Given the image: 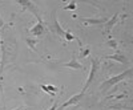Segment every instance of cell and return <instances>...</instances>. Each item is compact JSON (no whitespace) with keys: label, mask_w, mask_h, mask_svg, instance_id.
Wrapping results in <instances>:
<instances>
[{"label":"cell","mask_w":133,"mask_h":110,"mask_svg":"<svg viewBox=\"0 0 133 110\" xmlns=\"http://www.w3.org/2000/svg\"><path fill=\"white\" fill-rule=\"evenodd\" d=\"M132 68H128L127 70H124L121 74H117V76H113V77H110V78H108V80H105L101 85H100V90H103V92H105V90H108L109 87H112L113 85H116V84H118L120 81H123V80H125V78H128V77H130L132 76Z\"/></svg>","instance_id":"1"},{"label":"cell","mask_w":133,"mask_h":110,"mask_svg":"<svg viewBox=\"0 0 133 110\" xmlns=\"http://www.w3.org/2000/svg\"><path fill=\"white\" fill-rule=\"evenodd\" d=\"M98 65H100V61L97 60V58H92L91 60V70H89V74H88V78H87V81H85V85L83 86V93H85V90L88 89V87L91 86V84L93 82V80H95V76H96V73H97V70H98Z\"/></svg>","instance_id":"2"},{"label":"cell","mask_w":133,"mask_h":110,"mask_svg":"<svg viewBox=\"0 0 133 110\" xmlns=\"http://www.w3.org/2000/svg\"><path fill=\"white\" fill-rule=\"evenodd\" d=\"M17 3H19L21 7H23L24 9L29 11V12L37 19V23H43V19H41V15H40V11L37 9V7L33 4L32 2H29V0H17Z\"/></svg>","instance_id":"3"},{"label":"cell","mask_w":133,"mask_h":110,"mask_svg":"<svg viewBox=\"0 0 133 110\" xmlns=\"http://www.w3.org/2000/svg\"><path fill=\"white\" fill-rule=\"evenodd\" d=\"M56 8H55L53 11H52V13H51V29L55 32V33H57L61 39H64V36H65V29H63V27L60 25V23H59V20H57V16H56Z\"/></svg>","instance_id":"4"},{"label":"cell","mask_w":133,"mask_h":110,"mask_svg":"<svg viewBox=\"0 0 133 110\" xmlns=\"http://www.w3.org/2000/svg\"><path fill=\"white\" fill-rule=\"evenodd\" d=\"M84 97V93L83 92H80V93H77V94H75V96H72L69 100H66L65 102H63L61 104V106H59L57 107V110H64L65 107H68V106H72V105H76V104H79L80 102V100Z\"/></svg>","instance_id":"5"},{"label":"cell","mask_w":133,"mask_h":110,"mask_svg":"<svg viewBox=\"0 0 133 110\" xmlns=\"http://www.w3.org/2000/svg\"><path fill=\"white\" fill-rule=\"evenodd\" d=\"M61 67H65V68H71V69H77V70H83L84 69V65L83 64H80V61L77 60V57H76V54L75 53H72V58H71V61L69 62H65V64H61Z\"/></svg>","instance_id":"6"},{"label":"cell","mask_w":133,"mask_h":110,"mask_svg":"<svg viewBox=\"0 0 133 110\" xmlns=\"http://www.w3.org/2000/svg\"><path fill=\"white\" fill-rule=\"evenodd\" d=\"M108 17H101V19H91V17H80V21L85 24H91V25H103L107 23Z\"/></svg>","instance_id":"7"},{"label":"cell","mask_w":133,"mask_h":110,"mask_svg":"<svg viewBox=\"0 0 133 110\" xmlns=\"http://www.w3.org/2000/svg\"><path fill=\"white\" fill-rule=\"evenodd\" d=\"M107 60H115L117 62H121V64H129L128 58L125 57V54L124 53H121V52H116L115 54H109V56H105Z\"/></svg>","instance_id":"8"},{"label":"cell","mask_w":133,"mask_h":110,"mask_svg":"<svg viewBox=\"0 0 133 110\" xmlns=\"http://www.w3.org/2000/svg\"><path fill=\"white\" fill-rule=\"evenodd\" d=\"M117 20H118V13H115L110 19H108V20H107V23L104 24V25H105V33H107V35H109L110 32H112V28L116 25Z\"/></svg>","instance_id":"9"},{"label":"cell","mask_w":133,"mask_h":110,"mask_svg":"<svg viewBox=\"0 0 133 110\" xmlns=\"http://www.w3.org/2000/svg\"><path fill=\"white\" fill-rule=\"evenodd\" d=\"M29 33H31V36H33V37L41 36V35L44 33V25H43V23L35 24V25H33V27L29 29Z\"/></svg>","instance_id":"10"},{"label":"cell","mask_w":133,"mask_h":110,"mask_svg":"<svg viewBox=\"0 0 133 110\" xmlns=\"http://www.w3.org/2000/svg\"><path fill=\"white\" fill-rule=\"evenodd\" d=\"M41 89H43L44 92H48V93H49V96H55V92L57 90V87L51 86V85H48V86H45V85H41Z\"/></svg>","instance_id":"11"},{"label":"cell","mask_w":133,"mask_h":110,"mask_svg":"<svg viewBox=\"0 0 133 110\" xmlns=\"http://www.w3.org/2000/svg\"><path fill=\"white\" fill-rule=\"evenodd\" d=\"M27 45L32 49V50H35L36 49V42H37V40L36 39H32V37H27Z\"/></svg>","instance_id":"12"},{"label":"cell","mask_w":133,"mask_h":110,"mask_svg":"<svg viewBox=\"0 0 133 110\" xmlns=\"http://www.w3.org/2000/svg\"><path fill=\"white\" fill-rule=\"evenodd\" d=\"M64 40H66V41H72V40H76V36H73L69 31H66V32H65V36H64Z\"/></svg>","instance_id":"13"},{"label":"cell","mask_w":133,"mask_h":110,"mask_svg":"<svg viewBox=\"0 0 133 110\" xmlns=\"http://www.w3.org/2000/svg\"><path fill=\"white\" fill-rule=\"evenodd\" d=\"M89 53H91V48H84V49H81V52H80V56H81V57H87Z\"/></svg>","instance_id":"14"},{"label":"cell","mask_w":133,"mask_h":110,"mask_svg":"<svg viewBox=\"0 0 133 110\" xmlns=\"http://www.w3.org/2000/svg\"><path fill=\"white\" fill-rule=\"evenodd\" d=\"M108 47L116 49V48H117V41H116V40H109V41H108Z\"/></svg>","instance_id":"15"},{"label":"cell","mask_w":133,"mask_h":110,"mask_svg":"<svg viewBox=\"0 0 133 110\" xmlns=\"http://www.w3.org/2000/svg\"><path fill=\"white\" fill-rule=\"evenodd\" d=\"M64 9H71V11H75V9H76V3H75V2L69 3L68 5H65V7H64Z\"/></svg>","instance_id":"16"},{"label":"cell","mask_w":133,"mask_h":110,"mask_svg":"<svg viewBox=\"0 0 133 110\" xmlns=\"http://www.w3.org/2000/svg\"><path fill=\"white\" fill-rule=\"evenodd\" d=\"M57 107H59V105H57V102H53V105L48 109V110H57Z\"/></svg>","instance_id":"17"}]
</instances>
